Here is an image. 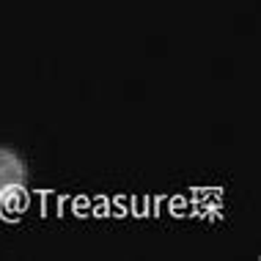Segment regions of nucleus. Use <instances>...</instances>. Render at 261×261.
I'll use <instances>...</instances> for the list:
<instances>
[{"mask_svg": "<svg viewBox=\"0 0 261 261\" xmlns=\"http://www.w3.org/2000/svg\"><path fill=\"white\" fill-rule=\"evenodd\" d=\"M22 179H25V168L19 157L9 149H0V203H6V198L14 190H19Z\"/></svg>", "mask_w": 261, "mask_h": 261, "instance_id": "obj_1", "label": "nucleus"}]
</instances>
